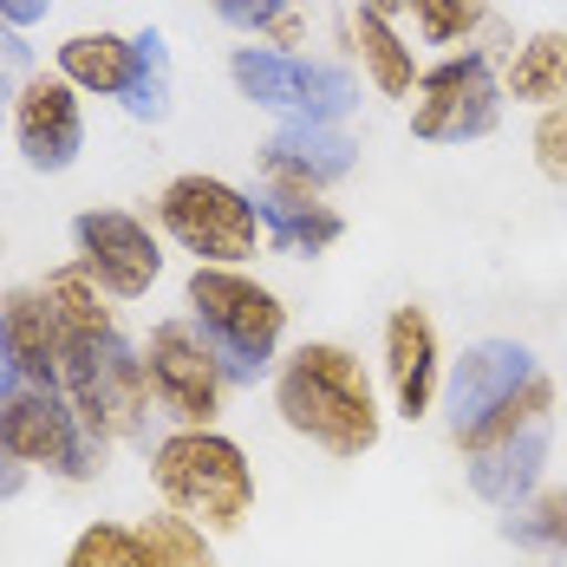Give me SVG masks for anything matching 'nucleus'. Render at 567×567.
Masks as SVG:
<instances>
[{
    "label": "nucleus",
    "mask_w": 567,
    "mask_h": 567,
    "mask_svg": "<svg viewBox=\"0 0 567 567\" xmlns=\"http://www.w3.org/2000/svg\"><path fill=\"white\" fill-rule=\"evenodd\" d=\"M275 417L300 444H313L333 463H359V456L379 451L385 437V398L379 379L365 372V359L346 340H300L281 352L275 379Z\"/></svg>",
    "instance_id": "obj_1"
},
{
    "label": "nucleus",
    "mask_w": 567,
    "mask_h": 567,
    "mask_svg": "<svg viewBox=\"0 0 567 567\" xmlns=\"http://www.w3.org/2000/svg\"><path fill=\"white\" fill-rule=\"evenodd\" d=\"M144 470H151L157 503L176 515H189L216 542L223 535H241L248 515H255V496H261L255 463H248V451L228 437L223 424L216 431H164L144 451Z\"/></svg>",
    "instance_id": "obj_2"
},
{
    "label": "nucleus",
    "mask_w": 567,
    "mask_h": 567,
    "mask_svg": "<svg viewBox=\"0 0 567 567\" xmlns=\"http://www.w3.org/2000/svg\"><path fill=\"white\" fill-rule=\"evenodd\" d=\"M183 307L228 372V385L275 379L287 352V300L268 281H255L248 268H189Z\"/></svg>",
    "instance_id": "obj_3"
},
{
    "label": "nucleus",
    "mask_w": 567,
    "mask_h": 567,
    "mask_svg": "<svg viewBox=\"0 0 567 567\" xmlns=\"http://www.w3.org/2000/svg\"><path fill=\"white\" fill-rule=\"evenodd\" d=\"M157 235L196 268H248L268 248L255 196L216 171H183L157 189Z\"/></svg>",
    "instance_id": "obj_4"
},
{
    "label": "nucleus",
    "mask_w": 567,
    "mask_h": 567,
    "mask_svg": "<svg viewBox=\"0 0 567 567\" xmlns=\"http://www.w3.org/2000/svg\"><path fill=\"white\" fill-rule=\"evenodd\" d=\"M59 392L72 398L79 424L112 451V444H144L151 451V379H144V352L105 333V340H79L65 346V365H59Z\"/></svg>",
    "instance_id": "obj_5"
},
{
    "label": "nucleus",
    "mask_w": 567,
    "mask_h": 567,
    "mask_svg": "<svg viewBox=\"0 0 567 567\" xmlns=\"http://www.w3.org/2000/svg\"><path fill=\"white\" fill-rule=\"evenodd\" d=\"M555 404H561V398H555V379L542 372V379L463 451V476H470V489H476L489 509H515V503H528V496L542 489L548 456H555Z\"/></svg>",
    "instance_id": "obj_6"
},
{
    "label": "nucleus",
    "mask_w": 567,
    "mask_h": 567,
    "mask_svg": "<svg viewBox=\"0 0 567 567\" xmlns=\"http://www.w3.org/2000/svg\"><path fill=\"white\" fill-rule=\"evenodd\" d=\"M228 85L281 124H340L359 105V72L340 59L275 53V47H235L228 53Z\"/></svg>",
    "instance_id": "obj_7"
},
{
    "label": "nucleus",
    "mask_w": 567,
    "mask_h": 567,
    "mask_svg": "<svg viewBox=\"0 0 567 567\" xmlns=\"http://www.w3.org/2000/svg\"><path fill=\"white\" fill-rule=\"evenodd\" d=\"M0 444L27 470H47L59 483H92L105 470V444L79 424L72 398L59 385H20L13 379L0 398Z\"/></svg>",
    "instance_id": "obj_8"
},
{
    "label": "nucleus",
    "mask_w": 567,
    "mask_h": 567,
    "mask_svg": "<svg viewBox=\"0 0 567 567\" xmlns=\"http://www.w3.org/2000/svg\"><path fill=\"white\" fill-rule=\"evenodd\" d=\"M503 79H496V59L489 47H470V53H444L437 65H424L417 92H411V137L424 144H476L503 124Z\"/></svg>",
    "instance_id": "obj_9"
},
{
    "label": "nucleus",
    "mask_w": 567,
    "mask_h": 567,
    "mask_svg": "<svg viewBox=\"0 0 567 567\" xmlns=\"http://www.w3.org/2000/svg\"><path fill=\"white\" fill-rule=\"evenodd\" d=\"M137 352H144V379H151L157 411L171 417V431H216V424H223L228 372L216 365V352L196 333L189 313L157 320V327L137 340Z\"/></svg>",
    "instance_id": "obj_10"
},
{
    "label": "nucleus",
    "mask_w": 567,
    "mask_h": 567,
    "mask_svg": "<svg viewBox=\"0 0 567 567\" xmlns=\"http://www.w3.org/2000/svg\"><path fill=\"white\" fill-rule=\"evenodd\" d=\"M542 379V359L528 352L522 340H476L463 346L451 359V372H444V424H451V444L456 451H470L503 411H509L515 398L528 392Z\"/></svg>",
    "instance_id": "obj_11"
},
{
    "label": "nucleus",
    "mask_w": 567,
    "mask_h": 567,
    "mask_svg": "<svg viewBox=\"0 0 567 567\" xmlns=\"http://www.w3.org/2000/svg\"><path fill=\"white\" fill-rule=\"evenodd\" d=\"M72 261L105 287L112 300H144L164 281V235L112 203H92L72 216Z\"/></svg>",
    "instance_id": "obj_12"
},
{
    "label": "nucleus",
    "mask_w": 567,
    "mask_h": 567,
    "mask_svg": "<svg viewBox=\"0 0 567 567\" xmlns=\"http://www.w3.org/2000/svg\"><path fill=\"white\" fill-rule=\"evenodd\" d=\"M7 131H13V151L33 176H65L85 157V105L59 72H40V65L13 85Z\"/></svg>",
    "instance_id": "obj_13"
},
{
    "label": "nucleus",
    "mask_w": 567,
    "mask_h": 567,
    "mask_svg": "<svg viewBox=\"0 0 567 567\" xmlns=\"http://www.w3.org/2000/svg\"><path fill=\"white\" fill-rule=\"evenodd\" d=\"M444 340H437V320L417 307V300H398L379 327V385L404 424L431 417L437 398H444Z\"/></svg>",
    "instance_id": "obj_14"
},
{
    "label": "nucleus",
    "mask_w": 567,
    "mask_h": 567,
    "mask_svg": "<svg viewBox=\"0 0 567 567\" xmlns=\"http://www.w3.org/2000/svg\"><path fill=\"white\" fill-rule=\"evenodd\" d=\"M352 171H359V144H352V131H340V124H281L261 144V183H287V189L327 196Z\"/></svg>",
    "instance_id": "obj_15"
},
{
    "label": "nucleus",
    "mask_w": 567,
    "mask_h": 567,
    "mask_svg": "<svg viewBox=\"0 0 567 567\" xmlns=\"http://www.w3.org/2000/svg\"><path fill=\"white\" fill-rule=\"evenodd\" d=\"M0 346H7V365H13L20 385H59L65 333H59L40 281H20L0 293Z\"/></svg>",
    "instance_id": "obj_16"
},
{
    "label": "nucleus",
    "mask_w": 567,
    "mask_h": 567,
    "mask_svg": "<svg viewBox=\"0 0 567 567\" xmlns=\"http://www.w3.org/2000/svg\"><path fill=\"white\" fill-rule=\"evenodd\" d=\"M255 216H261V241L281 248V255H327L333 241L346 235V216L313 196V189H287V183H261L255 189Z\"/></svg>",
    "instance_id": "obj_17"
},
{
    "label": "nucleus",
    "mask_w": 567,
    "mask_h": 567,
    "mask_svg": "<svg viewBox=\"0 0 567 567\" xmlns=\"http://www.w3.org/2000/svg\"><path fill=\"white\" fill-rule=\"evenodd\" d=\"M346 53H352L359 79H365L379 99H411L417 79H424V65L411 53V40L398 33V20L372 13V7H352V13H346Z\"/></svg>",
    "instance_id": "obj_18"
},
{
    "label": "nucleus",
    "mask_w": 567,
    "mask_h": 567,
    "mask_svg": "<svg viewBox=\"0 0 567 567\" xmlns=\"http://www.w3.org/2000/svg\"><path fill=\"white\" fill-rule=\"evenodd\" d=\"M53 72L79 99H124V85H131V33L79 27L53 47Z\"/></svg>",
    "instance_id": "obj_19"
},
{
    "label": "nucleus",
    "mask_w": 567,
    "mask_h": 567,
    "mask_svg": "<svg viewBox=\"0 0 567 567\" xmlns=\"http://www.w3.org/2000/svg\"><path fill=\"white\" fill-rule=\"evenodd\" d=\"M503 92L515 105H567V27H535L503 65Z\"/></svg>",
    "instance_id": "obj_20"
},
{
    "label": "nucleus",
    "mask_w": 567,
    "mask_h": 567,
    "mask_svg": "<svg viewBox=\"0 0 567 567\" xmlns=\"http://www.w3.org/2000/svg\"><path fill=\"white\" fill-rule=\"evenodd\" d=\"M40 293H47V307H53L59 333H65V346L79 340H105V333H117V307L112 293L92 281L79 261H59L53 275H40Z\"/></svg>",
    "instance_id": "obj_21"
},
{
    "label": "nucleus",
    "mask_w": 567,
    "mask_h": 567,
    "mask_svg": "<svg viewBox=\"0 0 567 567\" xmlns=\"http://www.w3.org/2000/svg\"><path fill=\"white\" fill-rule=\"evenodd\" d=\"M124 117L137 124H164L176 112V59H171V40L157 27H137L131 33V85H124Z\"/></svg>",
    "instance_id": "obj_22"
},
{
    "label": "nucleus",
    "mask_w": 567,
    "mask_h": 567,
    "mask_svg": "<svg viewBox=\"0 0 567 567\" xmlns=\"http://www.w3.org/2000/svg\"><path fill=\"white\" fill-rule=\"evenodd\" d=\"M131 528H137L144 567H223V561H216V535H209V528H196L189 515L151 509V515H137Z\"/></svg>",
    "instance_id": "obj_23"
},
{
    "label": "nucleus",
    "mask_w": 567,
    "mask_h": 567,
    "mask_svg": "<svg viewBox=\"0 0 567 567\" xmlns=\"http://www.w3.org/2000/svg\"><path fill=\"white\" fill-rule=\"evenodd\" d=\"M503 542L528 555H567V483H542L528 503L503 509Z\"/></svg>",
    "instance_id": "obj_24"
},
{
    "label": "nucleus",
    "mask_w": 567,
    "mask_h": 567,
    "mask_svg": "<svg viewBox=\"0 0 567 567\" xmlns=\"http://www.w3.org/2000/svg\"><path fill=\"white\" fill-rule=\"evenodd\" d=\"M59 567H144L137 528H131V522H112V515H99V522H85V528L72 535V548H65V561Z\"/></svg>",
    "instance_id": "obj_25"
},
{
    "label": "nucleus",
    "mask_w": 567,
    "mask_h": 567,
    "mask_svg": "<svg viewBox=\"0 0 567 567\" xmlns=\"http://www.w3.org/2000/svg\"><path fill=\"white\" fill-rule=\"evenodd\" d=\"M411 20L431 47H470L489 20V0H411Z\"/></svg>",
    "instance_id": "obj_26"
},
{
    "label": "nucleus",
    "mask_w": 567,
    "mask_h": 567,
    "mask_svg": "<svg viewBox=\"0 0 567 567\" xmlns=\"http://www.w3.org/2000/svg\"><path fill=\"white\" fill-rule=\"evenodd\" d=\"M528 157H535V171L548 176V183H561V189H567V105H548V112H535V131H528Z\"/></svg>",
    "instance_id": "obj_27"
},
{
    "label": "nucleus",
    "mask_w": 567,
    "mask_h": 567,
    "mask_svg": "<svg viewBox=\"0 0 567 567\" xmlns=\"http://www.w3.org/2000/svg\"><path fill=\"white\" fill-rule=\"evenodd\" d=\"M209 7H216V20H223V27L268 40V33H275V20H287L300 0H209Z\"/></svg>",
    "instance_id": "obj_28"
},
{
    "label": "nucleus",
    "mask_w": 567,
    "mask_h": 567,
    "mask_svg": "<svg viewBox=\"0 0 567 567\" xmlns=\"http://www.w3.org/2000/svg\"><path fill=\"white\" fill-rule=\"evenodd\" d=\"M0 72H33V47H27V33H13L7 20H0Z\"/></svg>",
    "instance_id": "obj_29"
},
{
    "label": "nucleus",
    "mask_w": 567,
    "mask_h": 567,
    "mask_svg": "<svg viewBox=\"0 0 567 567\" xmlns=\"http://www.w3.org/2000/svg\"><path fill=\"white\" fill-rule=\"evenodd\" d=\"M47 7H53V0H0V20H7L13 33H27V27L47 20Z\"/></svg>",
    "instance_id": "obj_30"
},
{
    "label": "nucleus",
    "mask_w": 567,
    "mask_h": 567,
    "mask_svg": "<svg viewBox=\"0 0 567 567\" xmlns=\"http://www.w3.org/2000/svg\"><path fill=\"white\" fill-rule=\"evenodd\" d=\"M27 476H33V470H27L20 456H13L7 444H0V503H13V496L27 489Z\"/></svg>",
    "instance_id": "obj_31"
},
{
    "label": "nucleus",
    "mask_w": 567,
    "mask_h": 567,
    "mask_svg": "<svg viewBox=\"0 0 567 567\" xmlns=\"http://www.w3.org/2000/svg\"><path fill=\"white\" fill-rule=\"evenodd\" d=\"M359 7H372V13H385V20H398V13H411V0H359Z\"/></svg>",
    "instance_id": "obj_32"
},
{
    "label": "nucleus",
    "mask_w": 567,
    "mask_h": 567,
    "mask_svg": "<svg viewBox=\"0 0 567 567\" xmlns=\"http://www.w3.org/2000/svg\"><path fill=\"white\" fill-rule=\"evenodd\" d=\"M7 112H13V85H7V72H0V131H7Z\"/></svg>",
    "instance_id": "obj_33"
},
{
    "label": "nucleus",
    "mask_w": 567,
    "mask_h": 567,
    "mask_svg": "<svg viewBox=\"0 0 567 567\" xmlns=\"http://www.w3.org/2000/svg\"><path fill=\"white\" fill-rule=\"evenodd\" d=\"M7 385H13V365H7V346H0V398H7Z\"/></svg>",
    "instance_id": "obj_34"
},
{
    "label": "nucleus",
    "mask_w": 567,
    "mask_h": 567,
    "mask_svg": "<svg viewBox=\"0 0 567 567\" xmlns=\"http://www.w3.org/2000/svg\"><path fill=\"white\" fill-rule=\"evenodd\" d=\"M0 261H7V235H0Z\"/></svg>",
    "instance_id": "obj_35"
}]
</instances>
